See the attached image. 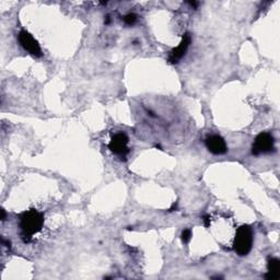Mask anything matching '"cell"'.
I'll use <instances>...</instances> for the list:
<instances>
[{
    "label": "cell",
    "instance_id": "obj_1",
    "mask_svg": "<svg viewBox=\"0 0 280 280\" xmlns=\"http://www.w3.org/2000/svg\"><path fill=\"white\" fill-rule=\"evenodd\" d=\"M43 224L44 215L42 212L34 209L23 212L20 218V228H21L24 242H29L33 236L41 231Z\"/></svg>",
    "mask_w": 280,
    "mask_h": 280
},
{
    "label": "cell",
    "instance_id": "obj_2",
    "mask_svg": "<svg viewBox=\"0 0 280 280\" xmlns=\"http://www.w3.org/2000/svg\"><path fill=\"white\" fill-rule=\"evenodd\" d=\"M254 242V235L250 225H241L237 230L233 241V250L239 256H246L251 252Z\"/></svg>",
    "mask_w": 280,
    "mask_h": 280
},
{
    "label": "cell",
    "instance_id": "obj_3",
    "mask_svg": "<svg viewBox=\"0 0 280 280\" xmlns=\"http://www.w3.org/2000/svg\"><path fill=\"white\" fill-rule=\"evenodd\" d=\"M275 148V139L269 132H261L252 146V152L254 156H259L262 153H268Z\"/></svg>",
    "mask_w": 280,
    "mask_h": 280
},
{
    "label": "cell",
    "instance_id": "obj_4",
    "mask_svg": "<svg viewBox=\"0 0 280 280\" xmlns=\"http://www.w3.org/2000/svg\"><path fill=\"white\" fill-rule=\"evenodd\" d=\"M128 142L129 139L126 136V134H124V132H117V134L112 137V140L109 144V148L115 155L121 158H125L130 152V149L127 146Z\"/></svg>",
    "mask_w": 280,
    "mask_h": 280
},
{
    "label": "cell",
    "instance_id": "obj_5",
    "mask_svg": "<svg viewBox=\"0 0 280 280\" xmlns=\"http://www.w3.org/2000/svg\"><path fill=\"white\" fill-rule=\"evenodd\" d=\"M19 42L21 44L22 48L28 51L31 55L34 57H42L43 53L41 50V46L37 43L36 39L33 37L29 32L21 31L19 34Z\"/></svg>",
    "mask_w": 280,
    "mask_h": 280
},
{
    "label": "cell",
    "instance_id": "obj_6",
    "mask_svg": "<svg viewBox=\"0 0 280 280\" xmlns=\"http://www.w3.org/2000/svg\"><path fill=\"white\" fill-rule=\"evenodd\" d=\"M192 43V36L190 33H185L182 37L181 43L178 44V46H176L175 49H173L170 53L169 56V63L175 65L177 64L181 59L185 56L186 52H188L190 45Z\"/></svg>",
    "mask_w": 280,
    "mask_h": 280
},
{
    "label": "cell",
    "instance_id": "obj_7",
    "mask_svg": "<svg viewBox=\"0 0 280 280\" xmlns=\"http://www.w3.org/2000/svg\"><path fill=\"white\" fill-rule=\"evenodd\" d=\"M206 147L209 152L215 156H221L228 151V147H226L225 140L219 135H210L205 140Z\"/></svg>",
    "mask_w": 280,
    "mask_h": 280
},
{
    "label": "cell",
    "instance_id": "obj_8",
    "mask_svg": "<svg viewBox=\"0 0 280 280\" xmlns=\"http://www.w3.org/2000/svg\"><path fill=\"white\" fill-rule=\"evenodd\" d=\"M267 274L265 278L267 280H278L280 277V261L278 258H269L267 262Z\"/></svg>",
    "mask_w": 280,
    "mask_h": 280
},
{
    "label": "cell",
    "instance_id": "obj_9",
    "mask_svg": "<svg viewBox=\"0 0 280 280\" xmlns=\"http://www.w3.org/2000/svg\"><path fill=\"white\" fill-rule=\"evenodd\" d=\"M136 21H137V16L135 15V13H128V15H126L124 17V22L127 25L135 24Z\"/></svg>",
    "mask_w": 280,
    "mask_h": 280
},
{
    "label": "cell",
    "instance_id": "obj_10",
    "mask_svg": "<svg viewBox=\"0 0 280 280\" xmlns=\"http://www.w3.org/2000/svg\"><path fill=\"white\" fill-rule=\"evenodd\" d=\"M191 238H192V231H191L190 229H185V230L182 232V235H181L182 242H183V243H188V242H190Z\"/></svg>",
    "mask_w": 280,
    "mask_h": 280
},
{
    "label": "cell",
    "instance_id": "obj_11",
    "mask_svg": "<svg viewBox=\"0 0 280 280\" xmlns=\"http://www.w3.org/2000/svg\"><path fill=\"white\" fill-rule=\"evenodd\" d=\"M203 220H204V222H205L206 226H208V225H209V216H205V217L203 218Z\"/></svg>",
    "mask_w": 280,
    "mask_h": 280
},
{
    "label": "cell",
    "instance_id": "obj_12",
    "mask_svg": "<svg viewBox=\"0 0 280 280\" xmlns=\"http://www.w3.org/2000/svg\"><path fill=\"white\" fill-rule=\"evenodd\" d=\"M190 5H191L192 7H195V8H196V7H197L199 4L196 3V2H193V3H190Z\"/></svg>",
    "mask_w": 280,
    "mask_h": 280
},
{
    "label": "cell",
    "instance_id": "obj_13",
    "mask_svg": "<svg viewBox=\"0 0 280 280\" xmlns=\"http://www.w3.org/2000/svg\"><path fill=\"white\" fill-rule=\"evenodd\" d=\"M110 21H111V19H110V17L108 16V17H106V21H105V23H110Z\"/></svg>",
    "mask_w": 280,
    "mask_h": 280
},
{
    "label": "cell",
    "instance_id": "obj_14",
    "mask_svg": "<svg viewBox=\"0 0 280 280\" xmlns=\"http://www.w3.org/2000/svg\"><path fill=\"white\" fill-rule=\"evenodd\" d=\"M5 217H6V213H5V210H3V217H2V219L5 220Z\"/></svg>",
    "mask_w": 280,
    "mask_h": 280
}]
</instances>
